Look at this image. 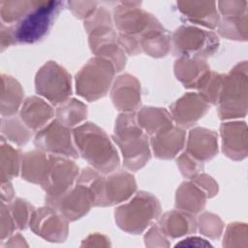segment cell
I'll list each match as a JSON object with an SVG mask.
<instances>
[{"label":"cell","mask_w":248,"mask_h":248,"mask_svg":"<svg viewBox=\"0 0 248 248\" xmlns=\"http://www.w3.org/2000/svg\"><path fill=\"white\" fill-rule=\"evenodd\" d=\"M64 6L62 1H39L17 21L15 38L20 43H35L41 40L51 27Z\"/></svg>","instance_id":"cell-1"},{"label":"cell","mask_w":248,"mask_h":248,"mask_svg":"<svg viewBox=\"0 0 248 248\" xmlns=\"http://www.w3.org/2000/svg\"><path fill=\"white\" fill-rule=\"evenodd\" d=\"M78 136L82 140L80 147L94 146L82 151L91 164L103 170H111L115 166L116 155L102 131L94 126L82 127L78 130Z\"/></svg>","instance_id":"cell-2"},{"label":"cell","mask_w":248,"mask_h":248,"mask_svg":"<svg viewBox=\"0 0 248 248\" xmlns=\"http://www.w3.org/2000/svg\"><path fill=\"white\" fill-rule=\"evenodd\" d=\"M217 3L210 1H179L177 7L189 19L214 27L218 21Z\"/></svg>","instance_id":"cell-3"},{"label":"cell","mask_w":248,"mask_h":248,"mask_svg":"<svg viewBox=\"0 0 248 248\" xmlns=\"http://www.w3.org/2000/svg\"><path fill=\"white\" fill-rule=\"evenodd\" d=\"M36 3V0H12L1 1V13L8 21L20 19Z\"/></svg>","instance_id":"cell-4"},{"label":"cell","mask_w":248,"mask_h":248,"mask_svg":"<svg viewBox=\"0 0 248 248\" xmlns=\"http://www.w3.org/2000/svg\"><path fill=\"white\" fill-rule=\"evenodd\" d=\"M224 16H232L246 14L247 1H219L216 2Z\"/></svg>","instance_id":"cell-5"},{"label":"cell","mask_w":248,"mask_h":248,"mask_svg":"<svg viewBox=\"0 0 248 248\" xmlns=\"http://www.w3.org/2000/svg\"><path fill=\"white\" fill-rule=\"evenodd\" d=\"M68 5L78 16H88L95 8H98V2L95 1H69Z\"/></svg>","instance_id":"cell-6"},{"label":"cell","mask_w":248,"mask_h":248,"mask_svg":"<svg viewBox=\"0 0 248 248\" xmlns=\"http://www.w3.org/2000/svg\"><path fill=\"white\" fill-rule=\"evenodd\" d=\"M176 246H210V243H208L205 239L200 238V237H189L187 239H184L183 242H180L176 244Z\"/></svg>","instance_id":"cell-7"}]
</instances>
